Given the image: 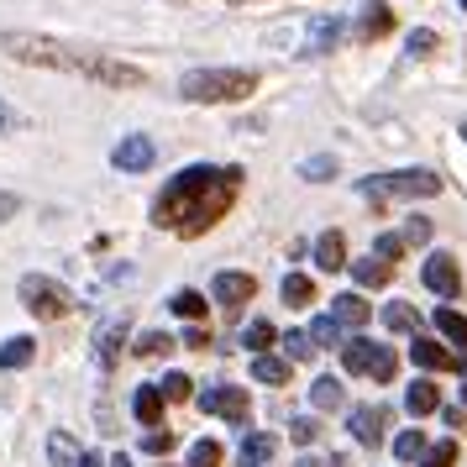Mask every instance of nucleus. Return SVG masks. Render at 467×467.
I'll list each match as a JSON object with an SVG mask.
<instances>
[{"mask_svg":"<svg viewBox=\"0 0 467 467\" xmlns=\"http://www.w3.org/2000/svg\"><path fill=\"white\" fill-rule=\"evenodd\" d=\"M242 179L247 173L236 169H215V163H194V169H179L158 190L152 200V226H163L173 236H205L215 221H226V211L242 194Z\"/></svg>","mask_w":467,"mask_h":467,"instance_id":"nucleus-1","label":"nucleus"},{"mask_svg":"<svg viewBox=\"0 0 467 467\" xmlns=\"http://www.w3.org/2000/svg\"><path fill=\"white\" fill-rule=\"evenodd\" d=\"M257 89L253 68H190L179 79V95L194 100V106H236Z\"/></svg>","mask_w":467,"mask_h":467,"instance_id":"nucleus-2","label":"nucleus"},{"mask_svg":"<svg viewBox=\"0 0 467 467\" xmlns=\"http://www.w3.org/2000/svg\"><path fill=\"white\" fill-rule=\"evenodd\" d=\"M362 200H431V194H441V179L436 169H394V173H373V179H358Z\"/></svg>","mask_w":467,"mask_h":467,"instance_id":"nucleus-3","label":"nucleus"},{"mask_svg":"<svg viewBox=\"0 0 467 467\" xmlns=\"http://www.w3.org/2000/svg\"><path fill=\"white\" fill-rule=\"evenodd\" d=\"M0 47L16 58V64H37V68H64V74H79L85 64V53H74V47L53 43V37H37V32H5Z\"/></svg>","mask_w":467,"mask_h":467,"instance_id":"nucleus-4","label":"nucleus"},{"mask_svg":"<svg viewBox=\"0 0 467 467\" xmlns=\"http://www.w3.org/2000/svg\"><path fill=\"white\" fill-rule=\"evenodd\" d=\"M16 295H22V305H26L37 320H64V316H74V295H68L58 278H47V274H26L22 284H16Z\"/></svg>","mask_w":467,"mask_h":467,"instance_id":"nucleus-5","label":"nucleus"},{"mask_svg":"<svg viewBox=\"0 0 467 467\" xmlns=\"http://www.w3.org/2000/svg\"><path fill=\"white\" fill-rule=\"evenodd\" d=\"M200 410L221 415V420L236 425V431H247V420H253V394H247V389H236V383H215V389L200 394Z\"/></svg>","mask_w":467,"mask_h":467,"instance_id":"nucleus-6","label":"nucleus"},{"mask_svg":"<svg viewBox=\"0 0 467 467\" xmlns=\"http://www.w3.org/2000/svg\"><path fill=\"white\" fill-rule=\"evenodd\" d=\"M79 74H85V79H95V85H110V89H137V85H148V74H142L137 64H121V58H106V53H85Z\"/></svg>","mask_w":467,"mask_h":467,"instance_id":"nucleus-7","label":"nucleus"},{"mask_svg":"<svg viewBox=\"0 0 467 467\" xmlns=\"http://www.w3.org/2000/svg\"><path fill=\"white\" fill-rule=\"evenodd\" d=\"M420 278H425V289L436 299H457L462 295V268H457V257L451 253H431L425 257V268H420Z\"/></svg>","mask_w":467,"mask_h":467,"instance_id":"nucleus-8","label":"nucleus"},{"mask_svg":"<svg viewBox=\"0 0 467 467\" xmlns=\"http://www.w3.org/2000/svg\"><path fill=\"white\" fill-rule=\"evenodd\" d=\"M110 163L121 173H148L152 163H158V148H152V137H142V131H131V137H121L116 142V152H110Z\"/></svg>","mask_w":467,"mask_h":467,"instance_id":"nucleus-9","label":"nucleus"},{"mask_svg":"<svg viewBox=\"0 0 467 467\" xmlns=\"http://www.w3.org/2000/svg\"><path fill=\"white\" fill-rule=\"evenodd\" d=\"M211 295H215V305H221L226 316H236V310H242V305L257 295V278H253V274H215Z\"/></svg>","mask_w":467,"mask_h":467,"instance_id":"nucleus-10","label":"nucleus"},{"mask_svg":"<svg viewBox=\"0 0 467 467\" xmlns=\"http://www.w3.org/2000/svg\"><path fill=\"white\" fill-rule=\"evenodd\" d=\"M127 337H131L127 316L106 320V326H100V331H95V362H100V373H110V368H116V362H121V347H127Z\"/></svg>","mask_w":467,"mask_h":467,"instance_id":"nucleus-11","label":"nucleus"},{"mask_svg":"<svg viewBox=\"0 0 467 467\" xmlns=\"http://www.w3.org/2000/svg\"><path fill=\"white\" fill-rule=\"evenodd\" d=\"M347 425H352L358 446H383V431H389V410H383V404H358V410L347 415Z\"/></svg>","mask_w":467,"mask_h":467,"instance_id":"nucleus-12","label":"nucleus"},{"mask_svg":"<svg viewBox=\"0 0 467 467\" xmlns=\"http://www.w3.org/2000/svg\"><path fill=\"white\" fill-rule=\"evenodd\" d=\"M341 32H347L341 16H316V22L305 26V58H326V53L341 43Z\"/></svg>","mask_w":467,"mask_h":467,"instance_id":"nucleus-13","label":"nucleus"},{"mask_svg":"<svg viewBox=\"0 0 467 467\" xmlns=\"http://www.w3.org/2000/svg\"><path fill=\"white\" fill-rule=\"evenodd\" d=\"M331 320H337L341 331H362V326L373 320V305H368L362 295H352V289H347V295L331 299Z\"/></svg>","mask_w":467,"mask_h":467,"instance_id":"nucleus-14","label":"nucleus"},{"mask_svg":"<svg viewBox=\"0 0 467 467\" xmlns=\"http://www.w3.org/2000/svg\"><path fill=\"white\" fill-rule=\"evenodd\" d=\"M358 32V43H379L394 32V11H389V0H368V11H362V22L352 26Z\"/></svg>","mask_w":467,"mask_h":467,"instance_id":"nucleus-15","label":"nucleus"},{"mask_svg":"<svg viewBox=\"0 0 467 467\" xmlns=\"http://www.w3.org/2000/svg\"><path fill=\"white\" fill-rule=\"evenodd\" d=\"M410 358L420 362L425 373H446V368H457V352H446L436 337H415V347H410Z\"/></svg>","mask_w":467,"mask_h":467,"instance_id":"nucleus-16","label":"nucleus"},{"mask_svg":"<svg viewBox=\"0 0 467 467\" xmlns=\"http://www.w3.org/2000/svg\"><path fill=\"white\" fill-rule=\"evenodd\" d=\"M274 451H278V441L268 436V431H247V441H242V451H236V467H268Z\"/></svg>","mask_w":467,"mask_h":467,"instance_id":"nucleus-17","label":"nucleus"},{"mask_svg":"<svg viewBox=\"0 0 467 467\" xmlns=\"http://www.w3.org/2000/svg\"><path fill=\"white\" fill-rule=\"evenodd\" d=\"M131 415L148 425V431H158V420H163V394H158V383H142V389L131 394Z\"/></svg>","mask_w":467,"mask_h":467,"instance_id":"nucleus-18","label":"nucleus"},{"mask_svg":"<svg viewBox=\"0 0 467 467\" xmlns=\"http://www.w3.org/2000/svg\"><path fill=\"white\" fill-rule=\"evenodd\" d=\"M316 263H320V274H341L347 268V242H341V232H320Z\"/></svg>","mask_w":467,"mask_h":467,"instance_id":"nucleus-19","label":"nucleus"},{"mask_svg":"<svg viewBox=\"0 0 467 467\" xmlns=\"http://www.w3.org/2000/svg\"><path fill=\"white\" fill-rule=\"evenodd\" d=\"M404 410H410V415H436V410H441V389L431 379L410 383V389H404Z\"/></svg>","mask_w":467,"mask_h":467,"instance_id":"nucleus-20","label":"nucleus"},{"mask_svg":"<svg viewBox=\"0 0 467 467\" xmlns=\"http://www.w3.org/2000/svg\"><path fill=\"white\" fill-rule=\"evenodd\" d=\"M373 352H379V341H368V337L341 341V368H347V373H368V368H373Z\"/></svg>","mask_w":467,"mask_h":467,"instance_id":"nucleus-21","label":"nucleus"},{"mask_svg":"<svg viewBox=\"0 0 467 467\" xmlns=\"http://www.w3.org/2000/svg\"><path fill=\"white\" fill-rule=\"evenodd\" d=\"M32 358H37V341H32V337H5V341H0V368H5V373L26 368Z\"/></svg>","mask_w":467,"mask_h":467,"instance_id":"nucleus-22","label":"nucleus"},{"mask_svg":"<svg viewBox=\"0 0 467 467\" xmlns=\"http://www.w3.org/2000/svg\"><path fill=\"white\" fill-rule=\"evenodd\" d=\"M379 316H383V326H389L394 337H415V331H420V316H415V310H410L404 299H394V305H383Z\"/></svg>","mask_w":467,"mask_h":467,"instance_id":"nucleus-23","label":"nucleus"},{"mask_svg":"<svg viewBox=\"0 0 467 467\" xmlns=\"http://www.w3.org/2000/svg\"><path fill=\"white\" fill-rule=\"evenodd\" d=\"M253 379L268 383V389H284V383H289V358H274V352L253 358Z\"/></svg>","mask_w":467,"mask_h":467,"instance_id":"nucleus-24","label":"nucleus"},{"mask_svg":"<svg viewBox=\"0 0 467 467\" xmlns=\"http://www.w3.org/2000/svg\"><path fill=\"white\" fill-rule=\"evenodd\" d=\"M284 305H289V310H310V305H316V284H310V274H289L284 278Z\"/></svg>","mask_w":467,"mask_h":467,"instance_id":"nucleus-25","label":"nucleus"},{"mask_svg":"<svg viewBox=\"0 0 467 467\" xmlns=\"http://www.w3.org/2000/svg\"><path fill=\"white\" fill-rule=\"evenodd\" d=\"M274 341H278V326H274V320H253V326L242 331V347H247L253 358H263V352H274Z\"/></svg>","mask_w":467,"mask_h":467,"instance_id":"nucleus-26","label":"nucleus"},{"mask_svg":"<svg viewBox=\"0 0 467 467\" xmlns=\"http://www.w3.org/2000/svg\"><path fill=\"white\" fill-rule=\"evenodd\" d=\"M79 457H85V451L74 446L68 431H53V436H47V462L53 467H79Z\"/></svg>","mask_w":467,"mask_h":467,"instance_id":"nucleus-27","label":"nucleus"},{"mask_svg":"<svg viewBox=\"0 0 467 467\" xmlns=\"http://www.w3.org/2000/svg\"><path fill=\"white\" fill-rule=\"evenodd\" d=\"M173 347H179V341H173L169 331H142V337L131 341V352H137V358H148V362H158V358H169Z\"/></svg>","mask_w":467,"mask_h":467,"instance_id":"nucleus-28","label":"nucleus"},{"mask_svg":"<svg viewBox=\"0 0 467 467\" xmlns=\"http://www.w3.org/2000/svg\"><path fill=\"white\" fill-rule=\"evenodd\" d=\"M352 278H358L362 289H383V284L394 278V268H389L383 257H362V263H352Z\"/></svg>","mask_w":467,"mask_h":467,"instance_id":"nucleus-29","label":"nucleus"},{"mask_svg":"<svg viewBox=\"0 0 467 467\" xmlns=\"http://www.w3.org/2000/svg\"><path fill=\"white\" fill-rule=\"evenodd\" d=\"M169 310L179 320H205V310H211V305H205V295H194V289H179V295L169 299Z\"/></svg>","mask_w":467,"mask_h":467,"instance_id":"nucleus-30","label":"nucleus"},{"mask_svg":"<svg viewBox=\"0 0 467 467\" xmlns=\"http://www.w3.org/2000/svg\"><path fill=\"white\" fill-rule=\"evenodd\" d=\"M436 47H441V37H436L431 26H415V32L404 37V58H415V64H420V58H431Z\"/></svg>","mask_w":467,"mask_h":467,"instance_id":"nucleus-31","label":"nucleus"},{"mask_svg":"<svg viewBox=\"0 0 467 467\" xmlns=\"http://www.w3.org/2000/svg\"><path fill=\"white\" fill-rule=\"evenodd\" d=\"M436 331H441L451 347H462V352H467V320L457 316V310H446V305H441V310H436Z\"/></svg>","mask_w":467,"mask_h":467,"instance_id":"nucleus-32","label":"nucleus"},{"mask_svg":"<svg viewBox=\"0 0 467 467\" xmlns=\"http://www.w3.org/2000/svg\"><path fill=\"white\" fill-rule=\"evenodd\" d=\"M310 404H316V410H341L347 394H341L337 379H316V383H310Z\"/></svg>","mask_w":467,"mask_h":467,"instance_id":"nucleus-33","label":"nucleus"},{"mask_svg":"<svg viewBox=\"0 0 467 467\" xmlns=\"http://www.w3.org/2000/svg\"><path fill=\"white\" fill-rule=\"evenodd\" d=\"M305 337H310V347H316V352H320V347H341V326L331 316H316Z\"/></svg>","mask_w":467,"mask_h":467,"instance_id":"nucleus-34","label":"nucleus"},{"mask_svg":"<svg viewBox=\"0 0 467 467\" xmlns=\"http://www.w3.org/2000/svg\"><path fill=\"white\" fill-rule=\"evenodd\" d=\"M158 394H163V404H184V400H194V379L190 373H169L158 383Z\"/></svg>","mask_w":467,"mask_h":467,"instance_id":"nucleus-35","label":"nucleus"},{"mask_svg":"<svg viewBox=\"0 0 467 467\" xmlns=\"http://www.w3.org/2000/svg\"><path fill=\"white\" fill-rule=\"evenodd\" d=\"M394 457H400V462H420L425 457V431H400V436H394Z\"/></svg>","mask_w":467,"mask_h":467,"instance_id":"nucleus-36","label":"nucleus"},{"mask_svg":"<svg viewBox=\"0 0 467 467\" xmlns=\"http://www.w3.org/2000/svg\"><path fill=\"white\" fill-rule=\"evenodd\" d=\"M299 173H305L310 184H326V179H337V158H331V152H316V158L299 163Z\"/></svg>","mask_w":467,"mask_h":467,"instance_id":"nucleus-37","label":"nucleus"},{"mask_svg":"<svg viewBox=\"0 0 467 467\" xmlns=\"http://www.w3.org/2000/svg\"><path fill=\"white\" fill-rule=\"evenodd\" d=\"M289 441H295V446H316L320 441V420H316V415H299V420H289Z\"/></svg>","mask_w":467,"mask_h":467,"instance_id":"nucleus-38","label":"nucleus"},{"mask_svg":"<svg viewBox=\"0 0 467 467\" xmlns=\"http://www.w3.org/2000/svg\"><path fill=\"white\" fill-rule=\"evenodd\" d=\"M368 373H373L379 383H394V373H400V358H394V347H379V352H373V368H368Z\"/></svg>","mask_w":467,"mask_h":467,"instance_id":"nucleus-39","label":"nucleus"},{"mask_svg":"<svg viewBox=\"0 0 467 467\" xmlns=\"http://www.w3.org/2000/svg\"><path fill=\"white\" fill-rule=\"evenodd\" d=\"M373 257H383V263L394 268V263L404 257V236H394V232H379V242H373Z\"/></svg>","mask_w":467,"mask_h":467,"instance_id":"nucleus-40","label":"nucleus"},{"mask_svg":"<svg viewBox=\"0 0 467 467\" xmlns=\"http://www.w3.org/2000/svg\"><path fill=\"white\" fill-rule=\"evenodd\" d=\"M284 352H289V362H305V358H316V347H310V337L305 331H284Z\"/></svg>","mask_w":467,"mask_h":467,"instance_id":"nucleus-41","label":"nucleus"},{"mask_svg":"<svg viewBox=\"0 0 467 467\" xmlns=\"http://www.w3.org/2000/svg\"><path fill=\"white\" fill-rule=\"evenodd\" d=\"M173 441H179V436L158 425V431H148V436H142V451H148V457H169V451H173Z\"/></svg>","mask_w":467,"mask_h":467,"instance_id":"nucleus-42","label":"nucleus"},{"mask_svg":"<svg viewBox=\"0 0 467 467\" xmlns=\"http://www.w3.org/2000/svg\"><path fill=\"white\" fill-rule=\"evenodd\" d=\"M400 236H404V247H425V242H431V221H425V215H410Z\"/></svg>","mask_w":467,"mask_h":467,"instance_id":"nucleus-43","label":"nucleus"},{"mask_svg":"<svg viewBox=\"0 0 467 467\" xmlns=\"http://www.w3.org/2000/svg\"><path fill=\"white\" fill-rule=\"evenodd\" d=\"M457 462V441H441V446H425L420 467H451Z\"/></svg>","mask_w":467,"mask_h":467,"instance_id":"nucleus-44","label":"nucleus"},{"mask_svg":"<svg viewBox=\"0 0 467 467\" xmlns=\"http://www.w3.org/2000/svg\"><path fill=\"white\" fill-rule=\"evenodd\" d=\"M190 467H221V446L215 441H194L190 446Z\"/></svg>","mask_w":467,"mask_h":467,"instance_id":"nucleus-45","label":"nucleus"},{"mask_svg":"<svg viewBox=\"0 0 467 467\" xmlns=\"http://www.w3.org/2000/svg\"><path fill=\"white\" fill-rule=\"evenodd\" d=\"M16 211H22V200H16L11 190H0V221H11Z\"/></svg>","mask_w":467,"mask_h":467,"instance_id":"nucleus-46","label":"nucleus"},{"mask_svg":"<svg viewBox=\"0 0 467 467\" xmlns=\"http://www.w3.org/2000/svg\"><path fill=\"white\" fill-rule=\"evenodd\" d=\"M184 347H200V352H205V347H211V337H205L200 326H190V331H184Z\"/></svg>","mask_w":467,"mask_h":467,"instance_id":"nucleus-47","label":"nucleus"},{"mask_svg":"<svg viewBox=\"0 0 467 467\" xmlns=\"http://www.w3.org/2000/svg\"><path fill=\"white\" fill-rule=\"evenodd\" d=\"M5 131H16V110L0 100V137H5Z\"/></svg>","mask_w":467,"mask_h":467,"instance_id":"nucleus-48","label":"nucleus"},{"mask_svg":"<svg viewBox=\"0 0 467 467\" xmlns=\"http://www.w3.org/2000/svg\"><path fill=\"white\" fill-rule=\"evenodd\" d=\"M106 467H131V457H127V451H116V457H110Z\"/></svg>","mask_w":467,"mask_h":467,"instance_id":"nucleus-49","label":"nucleus"},{"mask_svg":"<svg viewBox=\"0 0 467 467\" xmlns=\"http://www.w3.org/2000/svg\"><path fill=\"white\" fill-rule=\"evenodd\" d=\"M326 467H352V457H331V462H326Z\"/></svg>","mask_w":467,"mask_h":467,"instance_id":"nucleus-50","label":"nucleus"},{"mask_svg":"<svg viewBox=\"0 0 467 467\" xmlns=\"http://www.w3.org/2000/svg\"><path fill=\"white\" fill-rule=\"evenodd\" d=\"M79 467H100V457H89V451H85V457H79Z\"/></svg>","mask_w":467,"mask_h":467,"instance_id":"nucleus-51","label":"nucleus"},{"mask_svg":"<svg viewBox=\"0 0 467 467\" xmlns=\"http://www.w3.org/2000/svg\"><path fill=\"white\" fill-rule=\"evenodd\" d=\"M295 467H320V462H316V457H299V462H295Z\"/></svg>","mask_w":467,"mask_h":467,"instance_id":"nucleus-52","label":"nucleus"},{"mask_svg":"<svg viewBox=\"0 0 467 467\" xmlns=\"http://www.w3.org/2000/svg\"><path fill=\"white\" fill-rule=\"evenodd\" d=\"M457 368H462V373H467V352H462V358H457Z\"/></svg>","mask_w":467,"mask_h":467,"instance_id":"nucleus-53","label":"nucleus"},{"mask_svg":"<svg viewBox=\"0 0 467 467\" xmlns=\"http://www.w3.org/2000/svg\"><path fill=\"white\" fill-rule=\"evenodd\" d=\"M462 137H467V121H462Z\"/></svg>","mask_w":467,"mask_h":467,"instance_id":"nucleus-54","label":"nucleus"},{"mask_svg":"<svg viewBox=\"0 0 467 467\" xmlns=\"http://www.w3.org/2000/svg\"><path fill=\"white\" fill-rule=\"evenodd\" d=\"M462 400H467V389H462Z\"/></svg>","mask_w":467,"mask_h":467,"instance_id":"nucleus-55","label":"nucleus"},{"mask_svg":"<svg viewBox=\"0 0 467 467\" xmlns=\"http://www.w3.org/2000/svg\"><path fill=\"white\" fill-rule=\"evenodd\" d=\"M462 5H467V0H462Z\"/></svg>","mask_w":467,"mask_h":467,"instance_id":"nucleus-56","label":"nucleus"}]
</instances>
